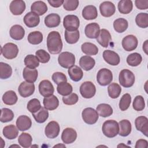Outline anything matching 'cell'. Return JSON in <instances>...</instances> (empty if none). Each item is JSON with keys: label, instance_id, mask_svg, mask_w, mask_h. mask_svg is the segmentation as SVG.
Returning a JSON list of instances; mask_svg holds the SVG:
<instances>
[{"label": "cell", "instance_id": "e0dca14e", "mask_svg": "<svg viewBox=\"0 0 148 148\" xmlns=\"http://www.w3.org/2000/svg\"><path fill=\"white\" fill-rule=\"evenodd\" d=\"M100 27L96 23L88 24L84 29L86 36L90 39H97L100 32Z\"/></svg>", "mask_w": 148, "mask_h": 148}, {"label": "cell", "instance_id": "f6af8a7d", "mask_svg": "<svg viewBox=\"0 0 148 148\" xmlns=\"http://www.w3.org/2000/svg\"><path fill=\"white\" fill-rule=\"evenodd\" d=\"M142 61V57L138 53H134L128 56L127 58V64L131 66H138Z\"/></svg>", "mask_w": 148, "mask_h": 148}, {"label": "cell", "instance_id": "52a82bcc", "mask_svg": "<svg viewBox=\"0 0 148 148\" xmlns=\"http://www.w3.org/2000/svg\"><path fill=\"white\" fill-rule=\"evenodd\" d=\"M1 53L5 58L12 60L17 56L18 48L14 43H7L1 47Z\"/></svg>", "mask_w": 148, "mask_h": 148}, {"label": "cell", "instance_id": "db71d44e", "mask_svg": "<svg viewBox=\"0 0 148 148\" xmlns=\"http://www.w3.org/2000/svg\"><path fill=\"white\" fill-rule=\"evenodd\" d=\"M62 99L64 104L67 105H72L76 104L77 102L79 100V97L76 94L72 92L68 95L63 96Z\"/></svg>", "mask_w": 148, "mask_h": 148}, {"label": "cell", "instance_id": "b9f144b4", "mask_svg": "<svg viewBox=\"0 0 148 148\" xmlns=\"http://www.w3.org/2000/svg\"><path fill=\"white\" fill-rule=\"evenodd\" d=\"M108 92L109 96L113 99L117 98L119 97L121 92L120 86L116 83H112L108 87Z\"/></svg>", "mask_w": 148, "mask_h": 148}, {"label": "cell", "instance_id": "83f0119b", "mask_svg": "<svg viewBox=\"0 0 148 148\" xmlns=\"http://www.w3.org/2000/svg\"><path fill=\"white\" fill-rule=\"evenodd\" d=\"M68 73L70 79L74 82L80 81L83 76L82 69L78 66L75 65L68 68Z\"/></svg>", "mask_w": 148, "mask_h": 148}, {"label": "cell", "instance_id": "94428289", "mask_svg": "<svg viewBox=\"0 0 148 148\" xmlns=\"http://www.w3.org/2000/svg\"><path fill=\"white\" fill-rule=\"evenodd\" d=\"M148 40H146L145 42H144V43H143V51H145V53L146 54H147L148 53H147V46H148Z\"/></svg>", "mask_w": 148, "mask_h": 148}, {"label": "cell", "instance_id": "1f68e13d", "mask_svg": "<svg viewBox=\"0 0 148 148\" xmlns=\"http://www.w3.org/2000/svg\"><path fill=\"white\" fill-rule=\"evenodd\" d=\"M119 134L121 136H127L131 132L132 127L131 122L128 120H122L119 123Z\"/></svg>", "mask_w": 148, "mask_h": 148}, {"label": "cell", "instance_id": "f1b7e54d", "mask_svg": "<svg viewBox=\"0 0 148 148\" xmlns=\"http://www.w3.org/2000/svg\"><path fill=\"white\" fill-rule=\"evenodd\" d=\"M23 76L24 79L28 82L34 83L38 76V72L37 69L25 67L23 69Z\"/></svg>", "mask_w": 148, "mask_h": 148}, {"label": "cell", "instance_id": "9c48e42d", "mask_svg": "<svg viewBox=\"0 0 148 148\" xmlns=\"http://www.w3.org/2000/svg\"><path fill=\"white\" fill-rule=\"evenodd\" d=\"M82 116L83 121L88 124H94L98 120L99 114L97 110L92 108H86L82 111Z\"/></svg>", "mask_w": 148, "mask_h": 148}, {"label": "cell", "instance_id": "484cf974", "mask_svg": "<svg viewBox=\"0 0 148 148\" xmlns=\"http://www.w3.org/2000/svg\"><path fill=\"white\" fill-rule=\"evenodd\" d=\"M95 60L89 56H82L79 60V65L80 67L86 71L92 69L95 66Z\"/></svg>", "mask_w": 148, "mask_h": 148}, {"label": "cell", "instance_id": "ab89813d", "mask_svg": "<svg viewBox=\"0 0 148 148\" xmlns=\"http://www.w3.org/2000/svg\"><path fill=\"white\" fill-rule=\"evenodd\" d=\"M73 88L71 84L66 82H62L58 84L57 91L58 93L62 96H66L72 92Z\"/></svg>", "mask_w": 148, "mask_h": 148}, {"label": "cell", "instance_id": "f35d334b", "mask_svg": "<svg viewBox=\"0 0 148 148\" xmlns=\"http://www.w3.org/2000/svg\"><path fill=\"white\" fill-rule=\"evenodd\" d=\"M43 34L41 32L35 31L30 32L27 37L28 41L32 45H39L43 40Z\"/></svg>", "mask_w": 148, "mask_h": 148}, {"label": "cell", "instance_id": "c3c4849f", "mask_svg": "<svg viewBox=\"0 0 148 148\" xmlns=\"http://www.w3.org/2000/svg\"><path fill=\"white\" fill-rule=\"evenodd\" d=\"M131 102V97L130 94L126 93L124 94L119 102V108L122 111H125L130 107Z\"/></svg>", "mask_w": 148, "mask_h": 148}, {"label": "cell", "instance_id": "f546056e", "mask_svg": "<svg viewBox=\"0 0 148 148\" xmlns=\"http://www.w3.org/2000/svg\"><path fill=\"white\" fill-rule=\"evenodd\" d=\"M31 12L37 14L38 16H42L47 11V6L43 1H38L31 5Z\"/></svg>", "mask_w": 148, "mask_h": 148}, {"label": "cell", "instance_id": "8992f818", "mask_svg": "<svg viewBox=\"0 0 148 148\" xmlns=\"http://www.w3.org/2000/svg\"><path fill=\"white\" fill-rule=\"evenodd\" d=\"M113 80V74L110 70L107 68H102L99 70L97 75V81L102 86L109 84Z\"/></svg>", "mask_w": 148, "mask_h": 148}, {"label": "cell", "instance_id": "603a6c76", "mask_svg": "<svg viewBox=\"0 0 148 148\" xmlns=\"http://www.w3.org/2000/svg\"><path fill=\"white\" fill-rule=\"evenodd\" d=\"M44 107L49 110H53L56 109L59 105V100L54 95L49 97H45L43 100Z\"/></svg>", "mask_w": 148, "mask_h": 148}, {"label": "cell", "instance_id": "7c38bea8", "mask_svg": "<svg viewBox=\"0 0 148 148\" xmlns=\"http://www.w3.org/2000/svg\"><path fill=\"white\" fill-rule=\"evenodd\" d=\"M60 131V127L59 124L56 121H51L46 126L45 133L47 138L53 139L58 136Z\"/></svg>", "mask_w": 148, "mask_h": 148}, {"label": "cell", "instance_id": "cb8c5ba5", "mask_svg": "<svg viewBox=\"0 0 148 148\" xmlns=\"http://www.w3.org/2000/svg\"><path fill=\"white\" fill-rule=\"evenodd\" d=\"M82 16L87 20L95 19L98 16V12L96 7L94 5H87L82 10Z\"/></svg>", "mask_w": 148, "mask_h": 148}, {"label": "cell", "instance_id": "2e32d148", "mask_svg": "<svg viewBox=\"0 0 148 148\" xmlns=\"http://www.w3.org/2000/svg\"><path fill=\"white\" fill-rule=\"evenodd\" d=\"M77 138V132L72 128H65L61 134V139L65 144H70L74 142Z\"/></svg>", "mask_w": 148, "mask_h": 148}, {"label": "cell", "instance_id": "ba28073f", "mask_svg": "<svg viewBox=\"0 0 148 148\" xmlns=\"http://www.w3.org/2000/svg\"><path fill=\"white\" fill-rule=\"evenodd\" d=\"M95 86L91 82H84L80 87V93L84 98L90 99L92 98L95 95Z\"/></svg>", "mask_w": 148, "mask_h": 148}, {"label": "cell", "instance_id": "11a10c76", "mask_svg": "<svg viewBox=\"0 0 148 148\" xmlns=\"http://www.w3.org/2000/svg\"><path fill=\"white\" fill-rule=\"evenodd\" d=\"M79 4L78 0H65L63 7L67 11H73L77 9Z\"/></svg>", "mask_w": 148, "mask_h": 148}, {"label": "cell", "instance_id": "681fc988", "mask_svg": "<svg viewBox=\"0 0 148 148\" xmlns=\"http://www.w3.org/2000/svg\"><path fill=\"white\" fill-rule=\"evenodd\" d=\"M14 118L13 111L8 108L1 109V114L0 120L2 123H7L12 121Z\"/></svg>", "mask_w": 148, "mask_h": 148}, {"label": "cell", "instance_id": "ac0fdd59", "mask_svg": "<svg viewBox=\"0 0 148 148\" xmlns=\"http://www.w3.org/2000/svg\"><path fill=\"white\" fill-rule=\"evenodd\" d=\"M25 3L22 0L12 1L9 5V9L14 15L21 14L25 9Z\"/></svg>", "mask_w": 148, "mask_h": 148}, {"label": "cell", "instance_id": "60d3db41", "mask_svg": "<svg viewBox=\"0 0 148 148\" xmlns=\"http://www.w3.org/2000/svg\"><path fill=\"white\" fill-rule=\"evenodd\" d=\"M80 38V32L79 30L74 31H65V39L69 44H75L77 42Z\"/></svg>", "mask_w": 148, "mask_h": 148}, {"label": "cell", "instance_id": "e7e4bbea", "mask_svg": "<svg viewBox=\"0 0 148 148\" xmlns=\"http://www.w3.org/2000/svg\"><path fill=\"white\" fill-rule=\"evenodd\" d=\"M13 146H16V147H20V146H17V145H12V146H10V147H13Z\"/></svg>", "mask_w": 148, "mask_h": 148}, {"label": "cell", "instance_id": "836d02e7", "mask_svg": "<svg viewBox=\"0 0 148 148\" xmlns=\"http://www.w3.org/2000/svg\"><path fill=\"white\" fill-rule=\"evenodd\" d=\"M118 10L121 14L130 13L133 8L132 2L131 0H121L118 3Z\"/></svg>", "mask_w": 148, "mask_h": 148}, {"label": "cell", "instance_id": "7a4b0ae2", "mask_svg": "<svg viewBox=\"0 0 148 148\" xmlns=\"http://www.w3.org/2000/svg\"><path fill=\"white\" fill-rule=\"evenodd\" d=\"M102 132L108 138H114L119 132V123L114 120H108L105 121L102 128Z\"/></svg>", "mask_w": 148, "mask_h": 148}, {"label": "cell", "instance_id": "6f0895ef", "mask_svg": "<svg viewBox=\"0 0 148 148\" xmlns=\"http://www.w3.org/2000/svg\"><path fill=\"white\" fill-rule=\"evenodd\" d=\"M135 4L136 7L140 10H146L148 8V0H136Z\"/></svg>", "mask_w": 148, "mask_h": 148}, {"label": "cell", "instance_id": "7dc6e473", "mask_svg": "<svg viewBox=\"0 0 148 148\" xmlns=\"http://www.w3.org/2000/svg\"><path fill=\"white\" fill-rule=\"evenodd\" d=\"M135 23L140 28H147L148 27V14L147 13L138 14L135 17Z\"/></svg>", "mask_w": 148, "mask_h": 148}, {"label": "cell", "instance_id": "d590c367", "mask_svg": "<svg viewBox=\"0 0 148 148\" xmlns=\"http://www.w3.org/2000/svg\"><path fill=\"white\" fill-rule=\"evenodd\" d=\"M82 51L87 56H95L98 53V47L90 42H85L82 45Z\"/></svg>", "mask_w": 148, "mask_h": 148}, {"label": "cell", "instance_id": "8fae6325", "mask_svg": "<svg viewBox=\"0 0 148 148\" xmlns=\"http://www.w3.org/2000/svg\"><path fill=\"white\" fill-rule=\"evenodd\" d=\"M19 94L23 98H27L32 95L35 91V85L34 83L23 82L18 88Z\"/></svg>", "mask_w": 148, "mask_h": 148}, {"label": "cell", "instance_id": "7402d4cb", "mask_svg": "<svg viewBox=\"0 0 148 148\" xmlns=\"http://www.w3.org/2000/svg\"><path fill=\"white\" fill-rule=\"evenodd\" d=\"M17 128L21 131H24L29 129L32 125L31 119L25 115L20 116L16 120Z\"/></svg>", "mask_w": 148, "mask_h": 148}, {"label": "cell", "instance_id": "d6a6232c", "mask_svg": "<svg viewBox=\"0 0 148 148\" xmlns=\"http://www.w3.org/2000/svg\"><path fill=\"white\" fill-rule=\"evenodd\" d=\"M2 99L5 104L7 105H13L17 102L18 97L14 91L9 90L4 93Z\"/></svg>", "mask_w": 148, "mask_h": 148}, {"label": "cell", "instance_id": "ffe728a7", "mask_svg": "<svg viewBox=\"0 0 148 148\" xmlns=\"http://www.w3.org/2000/svg\"><path fill=\"white\" fill-rule=\"evenodd\" d=\"M39 22L40 18L39 16L32 12L27 13L24 17V23L28 28L36 27L39 24Z\"/></svg>", "mask_w": 148, "mask_h": 148}, {"label": "cell", "instance_id": "be15d7a7", "mask_svg": "<svg viewBox=\"0 0 148 148\" xmlns=\"http://www.w3.org/2000/svg\"><path fill=\"white\" fill-rule=\"evenodd\" d=\"M54 147H65L66 146H65V145H62V144H60V143H58V144H57V145H55V146H53Z\"/></svg>", "mask_w": 148, "mask_h": 148}, {"label": "cell", "instance_id": "3957f363", "mask_svg": "<svg viewBox=\"0 0 148 148\" xmlns=\"http://www.w3.org/2000/svg\"><path fill=\"white\" fill-rule=\"evenodd\" d=\"M119 80L120 85L123 87L129 88L132 87L135 83V75L130 70L124 69L120 71Z\"/></svg>", "mask_w": 148, "mask_h": 148}, {"label": "cell", "instance_id": "4316f807", "mask_svg": "<svg viewBox=\"0 0 148 148\" xmlns=\"http://www.w3.org/2000/svg\"><path fill=\"white\" fill-rule=\"evenodd\" d=\"M61 22L60 16L57 13H51L45 18V24L48 28L58 27Z\"/></svg>", "mask_w": 148, "mask_h": 148}, {"label": "cell", "instance_id": "8d00e7d4", "mask_svg": "<svg viewBox=\"0 0 148 148\" xmlns=\"http://www.w3.org/2000/svg\"><path fill=\"white\" fill-rule=\"evenodd\" d=\"M128 27L127 20L123 18H119L113 22V28L119 33H123L125 31Z\"/></svg>", "mask_w": 148, "mask_h": 148}, {"label": "cell", "instance_id": "74e56055", "mask_svg": "<svg viewBox=\"0 0 148 148\" xmlns=\"http://www.w3.org/2000/svg\"><path fill=\"white\" fill-rule=\"evenodd\" d=\"M32 114L35 121L38 123L45 122L49 117V112L45 107H41L38 112Z\"/></svg>", "mask_w": 148, "mask_h": 148}, {"label": "cell", "instance_id": "bcb514c9", "mask_svg": "<svg viewBox=\"0 0 148 148\" xmlns=\"http://www.w3.org/2000/svg\"><path fill=\"white\" fill-rule=\"evenodd\" d=\"M24 64L27 67L35 69L39 65V61L36 56L33 54L27 55L24 60Z\"/></svg>", "mask_w": 148, "mask_h": 148}, {"label": "cell", "instance_id": "4fadbf2b", "mask_svg": "<svg viewBox=\"0 0 148 148\" xmlns=\"http://www.w3.org/2000/svg\"><path fill=\"white\" fill-rule=\"evenodd\" d=\"M104 60L109 65L112 66L117 65L120 61V56L114 51L110 50H106L102 54Z\"/></svg>", "mask_w": 148, "mask_h": 148}, {"label": "cell", "instance_id": "f5cc1de1", "mask_svg": "<svg viewBox=\"0 0 148 148\" xmlns=\"http://www.w3.org/2000/svg\"><path fill=\"white\" fill-rule=\"evenodd\" d=\"M35 56L38 58L40 62L45 64L49 61L50 59V54L45 50L39 49L35 53Z\"/></svg>", "mask_w": 148, "mask_h": 148}, {"label": "cell", "instance_id": "277c9868", "mask_svg": "<svg viewBox=\"0 0 148 148\" xmlns=\"http://www.w3.org/2000/svg\"><path fill=\"white\" fill-rule=\"evenodd\" d=\"M63 25L65 29L68 31H74L78 30L80 25L79 18L76 15H66L64 18Z\"/></svg>", "mask_w": 148, "mask_h": 148}, {"label": "cell", "instance_id": "f907efd6", "mask_svg": "<svg viewBox=\"0 0 148 148\" xmlns=\"http://www.w3.org/2000/svg\"><path fill=\"white\" fill-rule=\"evenodd\" d=\"M132 106L134 110L136 111H142L145 107V102L143 97L142 95H137L135 97Z\"/></svg>", "mask_w": 148, "mask_h": 148}, {"label": "cell", "instance_id": "d6986e66", "mask_svg": "<svg viewBox=\"0 0 148 148\" xmlns=\"http://www.w3.org/2000/svg\"><path fill=\"white\" fill-rule=\"evenodd\" d=\"M136 130L143 133L146 136H148V119L146 116L138 117L135 120Z\"/></svg>", "mask_w": 148, "mask_h": 148}, {"label": "cell", "instance_id": "9a60e30c", "mask_svg": "<svg viewBox=\"0 0 148 148\" xmlns=\"http://www.w3.org/2000/svg\"><path fill=\"white\" fill-rule=\"evenodd\" d=\"M39 91L40 95L44 97H49L53 94L54 88L52 83L49 80H43L39 84Z\"/></svg>", "mask_w": 148, "mask_h": 148}, {"label": "cell", "instance_id": "e575fe53", "mask_svg": "<svg viewBox=\"0 0 148 148\" xmlns=\"http://www.w3.org/2000/svg\"><path fill=\"white\" fill-rule=\"evenodd\" d=\"M96 110L97 111L99 116L106 117L111 116L113 114V110L111 106L107 103H101L97 106Z\"/></svg>", "mask_w": 148, "mask_h": 148}, {"label": "cell", "instance_id": "30bf717a", "mask_svg": "<svg viewBox=\"0 0 148 148\" xmlns=\"http://www.w3.org/2000/svg\"><path fill=\"white\" fill-rule=\"evenodd\" d=\"M122 46L127 51L134 50L138 46V41L136 37L133 35H128L122 40Z\"/></svg>", "mask_w": 148, "mask_h": 148}, {"label": "cell", "instance_id": "ee69618b", "mask_svg": "<svg viewBox=\"0 0 148 148\" xmlns=\"http://www.w3.org/2000/svg\"><path fill=\"white\" fill-rule=\"evenodd\" d=\"M32 138L30 134L23 132L20 134L18 138V142L23 147L28 148L31 146Z\"/></svg>", "mask_w": 148, "mask_h": 148}, {"label": "cell", "instance_id": "91938a15", "mask_svg": "<svg viewBox=\"0 0 148 148\" xmlns=\"http://www.w3.org/2000/svg\"><path fill=\"white\" fill-rule=\"evenodd\" d=\"M64 1L63 0H56V1H48L49 3L54 8H59L62 5H63Z\"/></svg>", "mask_w": 148, "mask_h": 148}, {"label": "cell", "instance_id": "9f6ffc18", "mask_svg": "<svg viewBox=\"0 0 148 148\" xmlns=\"http://www.w3.org/2000/svg\"><path fill=\"white\" fill-rule=\"evenodd\" d=\"M52 80L53 82L57 84V85L62 82H67V78L66 75L60 72H54L52 75Z\"/></svg>", "mask_w": 148, "mask_h": 148}, {"label": "cell", "instance_id": "4dcf8cb0", "mask_svg": "<svg viewBox=\"0 0 148 148\" xmlns=\"http://www.w3.org/2000/svg\"><path fill=\"white\" fill-rule=\"evenodd\" d=\"M18 128L13 124L8 125L5 126L3 129V136L10 140L14 139L18 136Z\"/></svg>", "mask_w": 148, "mask_h": 148}, {"label": "cell", "instance_id": "816d5d0a", "mask_svg": "<svg viewBox=\"0 0 148 148\" xmlns=\"http://www.w3.org/2000/svg\"><path fill=\"white\" fill-rule=\"evenodd\" d=\"M41 105L39 100L36 98H33L29 101L27 103V109L31 113H35L41 108Z\"/></svg>", "mask_w": 148, "mask_h": 148}, {"label": "cell", "instance_id": "5bb4252c", "mask_svg": "<svg viewBox=\"0 0 148 148\" xmlns=\"http://www.w3.org/2000/svg\"><path fill=\"white\" fill-rule=\"evenodd\" d=\"M99 10L102 16L109 17L114 14L116 7L112 2L110 1H104L100 4Z\"/></svg>", "mask_w": 148, "mask_h": 148}, {"label": "cell", "instance_id": "44dd1931", "mask_svg": "<svg viewBox=\"0 0 148 148\" xmlns=\"http://www.w3.org/2000/svg\"><path fill=\"white\" fill-rule=\"evenodd\" d=\"M97 41L102 47H108L112 41V36L109 31L106 29H102L97 38Z\"/></svg>", "mask_w": 148, "mask_h": 148}, {"label": "cell", "instance_id": "680465c9", "mask_svg": "<svg viewBox=\"0 0 148 148\" xmlns=\"http://www.w3.org/2000/svg\"><path fill=\"white\" fill-rule=\"evenodd\" d=\"M148 147V142L143 139H139L136 141L135 147V148H147Z\"/></svg>", "mask_w": 148, "mask_h": 148}, {"label": "cell", "instance_id": "6125c7cd", "mask_svg": "<svg viewBox=\"0 0 148 148\" xmlns=\"http://www.w3.org/2000/svg\"><path fill=\"white\" fill-rule=\"evenodd\" d=\"M117 147H130L129 146H127V145H124V143H120V145H117Z\"/></svg>", "mask_w": 148, "mask_h": 148}, {"label": "cell", "instance_id": "7bdbcfd3", "mask_svg": "<svg viewBox=\"0 0 148 148\" xmlns=\"http://www.w3.org/2000/svg\"><path fill=\"white\" fill-rule=\"evenodd\" d=\"M12 74V68L8 64L0 62V78L1 79H6L9 78Z\"/></svg>", "mask_w": 148, "mask_h": 148}, {"label": "cell", "instance_id": "5b68a950", "mask_svg": "<svg viewBox=\"0 0 148 148\" xmlns=\"http://www.w3.org/2000/svg\"><path fill=\"white\" fill-rule=\"evenodd\" d=\"M58 62L61 66L64 68H69L75 65V56L72 53L64 51L59 55Z\"/></svg>", "mask_w": 148, "mask_h": 148}, {"label": "cell", "instance_id": "d4e9b609", "mask_svg": "<svg viewBox=\"0 0 148 148\" xmlns=\"http://www.w3.org/2000/svg\"><path fill=\"white\" fill-rule=\"evenodd\" d=\"M9 34L12 39L19 40L24 38L25 35V30L20 25H14L10 28Z\"/></svg>", "mask_w": 148, "mask_h": 148}, {"label": "cell", "instance_id": "6da1fadb", "mask_svg": "<svg viewBox=\"0 0 148 148\" xmlns=\"http://www.w3.org/2000/svg\"><path fill=\"white\" fill-rule=\"evenodd\" d=\"M62 42L60 33L56 31L50 32L47 37L48 51L53 54H59L62 49Z\"/></svg>", "mask_w": 148, "mask_h": 148}]
</instances>
